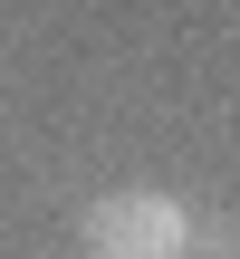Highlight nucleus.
Instances as JSON below:
<instances>
[{"mask_svg":"<svg viewBox=\"0 0 240 259\" xmlns=\"http://www.w3.org/2000/svg\"><path fill=\"white\" fill-rule=\"evenodd\" d=\"M87 250L96 259H183L192 250V211L173 192H106L87 211Z\"/></svg>","mask_w":240,"mask_h":259,"instance_id":"nucleus-1","label":"nucleus"}]
</instances>
